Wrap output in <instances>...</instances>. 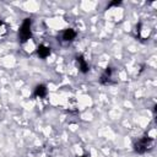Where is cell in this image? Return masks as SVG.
<instances>
[{
	"label": "cell",
	"mask_w": 157,
	"mask_h": 157,
	"mask_svg": "<svg viewBox=\"0 0 157 157\" xmlns=\"http://www.w3.org/2000/svg\"><path fill=\"white\" fill-rule=\"evenodd\" d=\"M2 26H4V22H2V21H1V20H0V28H1V27H2Z\"/></svg>",
	"instance_id": "9"
},
{
	"label": "cell",
	"mask_w": 157,
	"mask_h": 157,
	"mask_svg": "<svg viewBox=\"0 0 157 157\" xmlns=\"http://www.w3.org/2000/svg\"><path fill=\"white\" fill-rule=\"evenodd\" d=\"M47 92L48 91H47V87L44 85H38L34 88V96L36 97H39V98H44L47 96Z\"/></svg>",
	"instance_id": "7"
},
{
	"label": "cell",
	"mask_w": 157,
	"mask_h": 157,
	"mask_svg": "<svg viewBox=\"0 0 157 157\" xmlns=\"http://www.w3.org/2000/svg\"><path fill=\"white\" fill-rule=\"evenodd\" d=\"M112 74H113V69L112 67H107L104 70V72L101 75L99 82L102 85H109V83H112Z\"/></svg>",
	"instance_id": "3"
},
{
	"label": "cell",
	"mask_w": 157,
	"mask_h": 157,
	"mask_svg": "<svg viewBox=\"0 0 157 157\" xmlns=\"http://www.w3.org/2000/svg\"><path fill=\"white\" fill-rule=\"evenodd\" d=\"M76 63H77L78 69H80L81 72L86 74V72L88 71V64H87V61L85 60V58H83L82 55H77V56H76Z\"/></svg>",
	"instance_id": "6"
},
{
	"label": "cell",
	"mask_w": 157,
	"mask_h": 157,
	"mask_svg": "<svg viewBox=\"0 0 157 157\" xmlns=\"http://www.w3.org/2000/svg\"><path fill=\"white\" fill-rule=\"evenodd\" d=\"M120 4H121V1H118V0H115V1H112V2H110L108 6H107V9H108V7H113V6H119Z\"/></svg>",
	"instance_id": "8"
},
{
	"label": "cell",
	"mask_w": 157,
	"mask_h": 157,
	"mask_svg": "<svg viewBox=\"0 0 157 157\" xmlns=\"http://www.w3.org/2000/svg\"><path fill=\"white\" fill-rule=\"evenodd\" d=\"M152 142H153V137H150V136H144L141 137L140 140H137L135 144H134V150L136 153H145L147 150L151 148L152 146Z\"/></svg>",
	"instance_id": "2"
},
{
	"label": "cell",
	"mask_w": 157,
	"mask_h": 157,
	"mask_svg": "<svg viewBox=\"0 0 157 157\" xmlns=\"http://www.w3.org/2000/svg\"><path fill=\"white\" fill-rule=\"evenodd\" d=\"M31 27H32V20L29 17L25 18L22 25H21V27H20V31H18V39H20V42L25 43V42H27L32 37Z\"/></svg>",
	"instance_id": "1"
},
{
	"label": "cell",
	"mask_w": 157,
	"mask_h": 157,
	"mask_svg": "<svg viewBox=\"0 0 157 157\" xmlns=\"http://www.w3.org/2000/svg\"><path fill=\"white\" fill-rule=\"evenodd\" d=\"M50 53H52L50 47H47V45H44V44H40V45L37 48V54H38V56H39L40 59L48 58V56L50 55Z\"/></svg>",
	"instance_id": "4"
},
{
	"label": "cell",
	"mask_w": 157,
	"mask_h": 157,
	"mask_svg": "<svg viewBox=\"0 0 157 157\" xmlns=\"http://www.w3.org/2000/svg\"><path fill=\"white\" fill-rule=\"evenodd\" d=\"M78 157H87V156H86V155H83V156H78Z\"/></svg>",
	"instance_id": "10"
},
{
	"label": "cell",
	"mask_w": 157,
	"mask_h": 157,
	"mask_svg": "<svg viewBox=\"0 0 157 157\" xmlns=\"http://www.w3.org/2000/svg\"><path fill=\"white\" fill-rule=\"evenodd\" d=\"M76 36H77V33H76V31L72 29V28H66V29L63 32V39H64L65 42H71V40H74V39L76 38Z\"/></svg>",
	"instance_id": "5"
}]
</instances>
